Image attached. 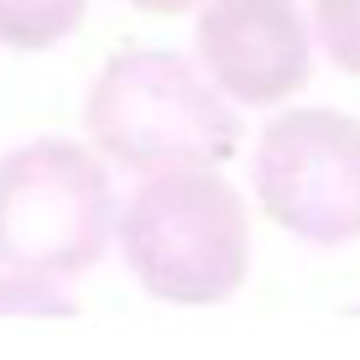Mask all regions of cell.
Instances as JSON below:
<instances>
[{
	"label": "cell",
	"mask_w": 360,
	"mask_h": 360,
	"mask_svg": "<svg viewBox=\"0 0 360 360\" xmlns=\"http://www.w3.org/2000/svg\"><path fill=\"white\" fill-rule=\"evenodd\" d=\"M84 126L94 152L131 178L219 167L240 141L230 94L198 63L152 47H131L105 63L89 89Z\"/></svg>",
	"instance_id": "cell-1"
},
{
	"label": "cell",
	"mask_w": 360,
	"mask_h": 360,
	"mask_svg": "<svg viewBox=\"0 0 360 360\" xmlns=\"http://www.w3.org/2000/svg\"><path fill=\"white\" fill-rule=\"evenodd\" d=\"M120 251L162 303H225L251 271V219L214 167L152 172L120 209Z\"/></svg>",
	"instance_id": "cell-2"
},
{
	"label": "cell",
	"mask_w": 360,
	"mask_h": 360,
	"mask_svg": "<svg viewBox=\"0 0 360 360\" xmlns=\"http://www.w3.org/2000/svg\"><path fill=\"white\" fill-rule=\"evenodd\" d=\"M120 235V204L94 152L58 136L0 157V266L79 282Z\"/></svg>",
	"instance_id": "cell-3"
},
{
	"label": "cell",
	"mask_w": 360,
	"mask_h": 360,
	"mask_svg": "<svg viewBox=\"0 0 360 360\" xmlns=\"http://www.w3.org/2000/svg\"><path fill=\"white\" fill-rule=\"evenodd\" d=\"M256 193L308 245L360 240V120L340 110H282L256 141Z\"/></svg>",
	"instance_id": "cell-4"
},
{
	"label": "cell",
	"mask_w": 360,
	"mask_h": 360,
	"mask_svg": "<svg viewBox=\"0 0 360 360\" xmlns=\"http://www.w3.org/2000/svg\"><path fill=\"white\" fill-rule=\"evenodd\" d=\"M193 53L235 105H282L308 84L314 32L292 0H204Z\"/></svg>",
	"instance_id": "cell-5"
},
{
	"label": "cell",
	"mask_w": 360,
	"mask_h": 360,
	"mask_svg": "<svg viewBox=\"0 0 360 360\" xmlns=\"http://www.w3.org/2000/svg\"><path fill=\"white\" fill-rule=\"evenodd\" d=\"M89 0H0V42L37 53V47L63 42L68 32H79Z\"/></svg>",
	"instance_id": "cell-6"
},
{
	"label": "cell",
	"mask_w": 360,
	"mask_h": 360,
	"mask_svg": "<svg viewBox=\"0 0 360 360\" xmlns=\"http://www.w3.org/2000/svg\"><path fill=\"white\" fill-rule=\"evenodd\" d=\"M314 37L334 68L360 79V0H314Z\"/></svg>",
	"instance_id": "cell-7"
},
{
	"label": "cell",
	"mask_w": 360,
	"mask_h": 360,
	"mask_svg": "<svg viewBox=\"0 0 360 360\" xmlns=\"http://www.w3.org/2000/svg\"><path fill=\"white\" fill-rule=\"evenodd\" d=\"M0 314H47V319H63V314H73L68 282L0 266Z\"/></svg>",
	"instance_id": "cell-8"
},
{
	"label": "cell",
	"mask_w": 360,
	"mask_h": 360,
	"mask_svg": "<svg viewBox=\"0 0 360 360\" xmlns=\"http://www.w3.org/2000/svg\"><path fill=\"white\" fill-rule=\"evenodd\" d=\"M131 6H141V11H157V16H178V11H193L198 0H131Z\"/></svg>",
	"instance_id": "cell-9"
}]
</instances>
